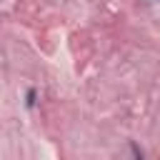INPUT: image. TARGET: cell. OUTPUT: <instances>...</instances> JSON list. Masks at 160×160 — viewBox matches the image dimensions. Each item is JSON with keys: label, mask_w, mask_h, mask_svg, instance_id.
Listing matches in <instances>:
<instances>
[{"label": "cell", "mask_w": 160, "mask_h": 160, "mask_svg": "<svg viewBox=\"0 0 160 160\" xmlns=\"http://www.w3.org/2000/svg\"><path fill=\"white\" fill-rule=\"evenodd\" d=\"M25 105H28V108H32V105H35V90H32V88H30V90H28V95H25Z\"/></svg>", "instance_id": "cell-1"}, {"label": "cell", "mask_w": 160, "mask_h": 160, "mask_svg": "<svg viewBox=\"0 0 160 160\" xmlns=\"http://www.w3.org/2000/svg\"><path fill=\"white\" fill-rule=\"evenodd\" d=\"M132 152H135V160H142V152L138 150V145H132Z\"/></svg>", "instance_id": "cell-2"}]
</instances>
